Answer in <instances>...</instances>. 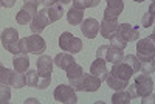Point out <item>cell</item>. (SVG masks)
<instances>
[{
	"label": "cell",
	"instance_id": "1",
	"mask_svg": "<svg viewBox=\"0 0 155 104\" xmlns=\"http://www.w3.org/2000/svg\"><path fill=\"white\" fill-rule=\"evenodd\" d=\"M137 58L140 62H146V61H153L155 55V34H150V37L146 39H140L137 42Z\"/></svg>",
	"mask_w": 155,
	"mask_h": 104
},
{
	"label": "cell",
	"instance_id": "2",
	"mask_svg": "<svg viewBox=\"0 0 155 104\" xmlns=\"http://www.w3.org/2000/svg\"><path fill=\"white\" fill-rule=\"evenodd\" d=\"M2 45L12 55H19V33L16 28H5L2 33Z\"/></svg>",
	"mask_w": 155,
	"mask_h": 104
},
{
	"label": "cell",
	"instance_id": "3",
	"mask_svg": "<svg viewBox=\"0 0 155 104\" xmlns=\"http://www.w3.org/2000/svg\"><path fill=\"white\" fill-rule=\"evenodd\" d=\"M59 47L62 50H65V51H70V53H79V51L82 50V41L79 37H76L73 36L71 33L65 31V33H62L61 37H59Z\"/></svg>",
	"mask_w": 155,
	"mask_h": 104
},
{
	"label": "cell",
	"instance_id": "4",
	"mask_svg": "<svg viewBox=\"0 0 155 104\" xmlns=\"http://www.w3.org/2000/svg\"><path fill=\"white\" fill-rule=\"evenodd\" d=\"M54 99L58 102H64V104H76L78 102L76 90L71 86L61 84L54 89Z\"/></svg>",
	"mask_w": 155,
	"mask_h": 104
},
{
	"label": "cell",
	"instance_id": "5",
	"mask_svg": "<svg viewBox=\"0 0 155 104\" xmlns=\"http://www.w3.org/2000/svg\"><path fill=\"white\" fill-rule=\"evenodd\" d=\"M134 86H135V90H137V96H141V98L149 96L153 92V79L149 75H144V73L137 76Z\"/></svg>",
	"mask_w": 155,
	"mask_h": 104
},
{
	"label": "cell",
	"instance_id": "6",
	"mask_svg": "<svg viewBox=\"0 0 155 104\" xmlns=\"http://www.w3.org/2000/svg\"><path fill=\"white\" fill-rule=\"evenodd\" d=\"M25 47H27V53H33V55H42L47 50L44 37H41L37 33H33L31 36L25 37Z\"/></svg>",
	"mask_w": 155,
	"mask_h": 104
},
{
	"label": "cell",
	"instance_id": "7",
	"mask_svg": "<svg viewBox=\"0 0 155 104\" xmlns=\"http://www.w3.org/2000/svg\"><path fill=\"white\" fill-rule=\"evenodd\" d=\"M107 8L104 9V19L107 20H116L118 16L124 11V2L123 0H106Z\"/></svg>",
	"mask_w": 155,
	"mask_h": 104
},
{
	"label": "cell",
	"instance_id": "8",
	"mask_svg": "<svg viewBox=\"0 0 155 104\" xmlns=\"http://www.w3.org/2000/svg\"><path fill=\"white\" fill-rule=\"evenodd\" d=\"M31 25H30V28H31V31L33 33H41V31H44L48 25H50V20H48V17H47V12H45V8L44 9H41V11H37L36 14L33 16V20L30 22Z\"/></svg>",
	"mask_w": 155,
	"mask_h": 104
},
{
	"label": "cell",
	"instance_id": "9",
	"mask_svg": "<svg viewBox=\"0 0 155 104\" xmlns=\"http://www.w3.org/2000/svg\"><path fill=\"white\" fill-rule=\"evenodd\" d=\"M116 33H118L126 42H135V41H138V37H140L138 27H134V25H129V23H120Z\"/></svg>",
	"mask_w": 155,
	"mask_h": 104
},
{
	"label": "cell",
	"instance_id": "10",
	"mask_svg": "<svg viewBox=\"0 0 155 104\" xmlns=\"http://www.w3.org/2000/svg\"><path fill=\"white\" fill-rule=\"evenodd\" d=\"M37 72L41 78H51V72H53V59L48 55H41L37 59Z\"/></svg>",
	"mask_w": 155,
	"mask_h": 104
},
{
	"label": "cell",
	"instance_id": "11",
	"mask_svg": "<svg viewBox=\"0 0 155 104\" xmlns=\"http://www.w3.org/2000/svg\"><path fill=\"white\" fill-rule=\"evenodd\" d=\"M81 31L87 39H93L99 33V22L96 19H85L81 22Z\"/></svg>",
	"mask_w": 155,
	"mask_h": 104
},
{
	"label": "cell",
	"instance_id": "12",
	"mask_svg": "<svg viewBox=\"0 0 155 104\" xmlns=\"http://www.w3.org/2000/svg\"><path fill=\"white\" fill-rule=\"evenodd\" d=\"M112 75H115L116 78H120V79H123V81H129L132 78V75L135 73L130 67L127 65L126 62H118V64H113V67H112V72H110Z\"/></svg>",
	"mask_w": 155,
	"mask_h": 104
},
{
	"label": "cell",
	"instance_id": "13",
	"mask_svg": "<svg viewBox=\"0 0 155 104\" xmlns=\"http://www.w3.org/2000/svg\"><path fill=\"white\" fill-rule=\"evenodd\" d=\"M90 73L98 76L101 81H104L106 79V76L109 73L107 70V65H106V61L102 59V58H96V61L92 62V67H90Z\"/></svg>",
	"mask_w": 155,
	"mask_h": 104
},
{
	"label": "cell",
	"instance_id": "14",
	"mask_svg": "<svg viewBox=\"0 0 155 104\" xmlns=\"http://www.w3.org/2000/svg\"><path fill=\"white\" fill-rule=\"evenodd\" d=\"M118 20H107V19H102L101 23H99V33L102 37L106 39H110V36L113 33H116V30H118Z\"/></svg>",
	"mask_w": 155,
	"mask_h": 104
},
{
	"label": "cell",
	"instance_id": "15",
	"mask_svg": "<svg viewBox=\"0 0 155 104\" xmlns=\"http://www.w3.org/2000/svg\"><path fill=\"white\" fill-rule=\"evenodd\" d=\"M101 79L95 75H84V92H96L101 87Z\"/></svg>",
	"mask_w": 155,
	"mask_h": 104
},
{
	"label": "cell",
	"instance_id": "16",
	"mask_svg": "<svg viewBox=\"0 0 155 104\" xmlns=\"http://www.w3.org/2000/svg\"><path fill=\"white\" fill-rule=\"evenodd\" d=\"M45 12H47V17L50 20V23H53L56 20H59L64 14V8H62V3H54V5H51L48 8H45Z\"/></svg>",
	"mask_w": 155,
	"mask_h": 104
},
{
	"label": "cell",
	"instance_id": "17",
	"mask_svg": "<svg viewBox=\"0 0 155 104\" xmlns=\"http://www.w3.org/2000/svg\"><path fill=\"white\" fill-rule=\"evenodd\" d=\"M12 65H14V70H16V72L23 73V72H27L28 67H30V59H28V56L25 55V53H19V55L14 56Z\"/></svg>",
	"mask_w": 155,
	"mask_h": 104
},
{
	"label": "cell",
	"instance_id": "18",
	"mask_svg": "<svg viewBox=\"0 0 155 104\" xmlns=\"http://www.w3.org/2000/svg\"><path fill=\"white\" fill-rule=\"evenodd\" d=\"M56 65L59 67V69H62V70H67L73 62H76L74 61V58L71 56V55H68V53H59L56 58H54V61H53Z\"/></svg>",
	"mask_w": 155,
	"mask_h": 104
},
{
	"label": "cell",
	"instance_id": "19",
	"mask_svg": "<svg viewBox=\"0 0 155 104\" xmlns=\"http://www.w3.org/2000/svg\"><path fill=\"white\" fill-rule=\"evenodd\" d=\"M106 81H107L109 87L113 89V90H124V89L129 86V81H123V79H120V78H116V76L112 75L110 72H109L107 76H106Z\"/></svg>",
	"mask_w": 155,
	"mask_h": 104
},
{
	"label": "cell",
	"instance_id": "20",
	"mask_svg": "<svg viewBox=\"0 0 155 104\" xmlns=\"http://www.w3.org/2000/svg\"><path fill=\"white\" fill-rule=\"evenodd\" d=\"M123 56H124V55H123V50L113 48V47L109 45V48H107V51H106L104 59H106L107 62H112V64H118V62L123 61Z\"/></svg>",
	"mask_w": 155,
	"mask_h": 104
},
{
	"label": "cell",
	"instance_id": "21",
	"mask_svg": "<svg viewBox=\"0 0 155 104\" xmlns=\"http://www.w3.org/2000/svg\"><path fill=\"white\" fill-rule=\"evenodd\" d=\"M84 9H78V8H71L68 12H67V20L70 25H79L82 20H84Z\"/></svg>",
	"mask_w": 155,
	"mask_h": 104
},
{
	"label": "cell",
	"instance_id": "22",
	"mask_svg": "<svg viewBox=\"0 0 155 104\" xmlns=\"http://www.w3.org/2000/svg\"><path fill=\"white\" fill-rule=\"evenodd\" d=\"M36 14V12H33V11H30V9H27V8H22L19 12H17V16H16V20H17V23H20V25H28L31 20H33V16Z\"/></svg>",
	"mask_w": 155,
	"mask_h": 104
},
{
	"label": "cell",
	"instance_id": "23",
	"mask_svg": "<svg viewBox=\"0 0 155 104\" xmlns=\"http://www.w3.org/2000/svg\"><path fill=\"white\" fill-rule=\"evenodd\" d=\"M132 99V96L129 95V92L124 89V90H116V93L112 96V102L113 104H129Z\"/></svg>",
	"mask_w": 155,
	"mask_h": 104
},
{
	"label": "cell",
	"instance_id": "24",
	"mask_svg": "<svg viewBox=\"0 0 155 104\" xmlns=\"http://www.w3.org/2000/svg\"><path fill=\"white\" fill-rule=\"evenodd\" d=\"M11 86L14 89H22L27 86V76L22 75L20 72H12V78H11Z\"/></svg>",
	"mask_w": 155,
	"mask_h": 104
},
{
	"label": "cell",
	"instance_id": "25",
	"mask_svg": "<svg viewBox=\"0 0 155 104\" xmlns=\"http://www.w3.org/2000/svg\"><path fill=\"white\" fill-rule=\"evenodd\" d=\"M71 2H73V8L85 9V8H95V6H98L101 0H71Z\"/></svg>",
	"mask_w": 155,
	"mask_h": 104
},
{
	"label": "cell",
	"instance_id": "26",
	"mask_svg": "<svg viewBox=\"0 0 155 104\" xmlns=\"http://www.w3.org/2000/svg\"><path fill=\"white\" fill-rule=\"evenodd\" d=\"M123 61L130 67L134 72H140V67H141V62L140 59L135 56V55H127V56H123Z\"/></svg>",
	"mask_w": 155,
	"mask_h": 104
},
{
	"label": "cell",
	"instance_id": "27",
	"mask_svg": "<svg viewBox=\"0 0 155 104\" xmlns=\"http://www.w3.org/2000/svg\"><path fill=\"white\" fill-rule=\"evenodd\" d=\"M126 45H127V42L124 41V39H123L118 33H113V34L110 36V47L118 48V50H124Z\"/></svg>",
	"mask_w": 155,
	"mask_h": 104
},
{
	"label": "cell",
	"instance_id": "28",
	"mask_svg": "<svg viewBox=\"0 0 155 104\" xmlns=\"http://www.w3.org/2000/svg\"><path fill=\"white\" fill-rule=\"evenodd\" d=\"M11 101V87L0 84V104H8Z\"/></svg>",
	"mask_w": 155,
	"mask_h": 104
},
{
	"label": "cell",
	"instance_id": "29",
	"mask_svg": "<svg viewBox=\"0 0 155 104\" xmlns=\"http://www.w3.org/2000/svg\"><path fill=\"white\" fill-rule=\"evenodd\" d=\"M11 78H12V70L0 65V84L11 86Z\"/></svg>",
	"mask_w": 155,
	"mask_h": 104
},
{
	"label": "cell",
	"instance_id": "30",
	"mask_svg": "<svg viewBox=\"0 0 155 104\" xmlns=\"http://www.w3.org/2000/svg\"><path fill=\"white\" fill-rule=\"evenodd\" d=\"M39 79H41V75H39L37 70H30V72L27 73V86H28V87H34V89H36Z\"/></svg>",
	"mask_w": 155,
	"mask_h": 104
},
{
	"label": "cell",
	"instance_id": "31",
	"mask_svg": "<svg viewBox=\"0 0 155 104\" xmlns=\"http://www.w3.org/2000/svg\"><path fill=\"white\" fill-rule=\"evenodd\" d=\"M153 9H155V5L152 3L150 8H149V11L143 16V19H141V25H143V27H146V28L152 27V23H153V16H155V14H153Z\"/></svg>",
	"mask_w": 155,
	"mask_h": 104
},
{
	"label": "cell",
	"instance_id": "32",
	"mask_svg": "<svg viewBox=\"0 0 155 104\" xmlns=\"http://www.w3.org/2000/svg\"><path fill=\"white\" fill-rule=\"evenodd\" d=\"M67 72V76H68V79H73V78H76V76H81L82 75V67L79 65V64H76V62H73L71 65L65 70Z\"/></svg>",
	"mask_w": 155,
	"mask_h": 104
},
{
	"label": "cell",
	"instance_id": "33",
	"mask_svg": "<svg viewBox=\"0 0 155 104\" xmlns=\"http://www.w3.org/2000/svg\"><path fill=\"white\" fill-rule=\"evenodd\" d=\"M70 86L76 90V92H84V73L81 76H76L73 79H68Z\"/></svg>",
	"mask_w": 155,
	"mask_h": 104
},
{
	"label": "cell",
	"instance_id": "34",
	"mask_svg": "<svg viewBox=\"0 0 155 104\" xmlns=\"http://www.w3.org/2000/svg\"><path fill=\"white\" fill-rule=\"evenodd\" d=\"M39 5H41V0H23V8H27L33 12H37Z\"/></svg>",
	"mask_w": 155,
	"mask_h": 104
},
{
	"label": "cell",
	"instance_id": "35",
	"mask_svg": "<svg viewBox=\"0 0 155 104\" xmlns=\"http://www.w3.org/2000/svg\"><path fill=\"white\" fill-rule=\"evenodd\" d=\"M140 70L143 72L144 75H152L153 73V61H146V62H141V67Z\"/></svg>",
	"mask_w": 155,
	"mask_h": 104
},
{
	"label": "cell",
	"instance_id": "36",
	"mask_svg": "<svg viewBox=\"0 0 155 104\" xmlns=\"http://www.w3.org/2000/svg\"><path fill=\"white\" fill-rule=\"evenodd\" d=\"M50 82H51V78H41V79H39V82H37V87H36V89H47V87L50 86Z\"/></svg>",
	"mask_w": 155,
	"mask_h": 104
},
{
	"label": "cell",
	"instance_id": "37",
	"mask_svg": "<svg viewBox=\"0 0 155 104\" xmlns=\"http://www.w3.org/2000/svg\"><path fill=\"white\" fill-rule=\"evenodd\" d=\"M107 48H109V45H101V47H99V48L96 50V58H102V59H104Z\"/></svg>",
	"mask_w": 155,
	"mask_h": 104
},
{
	"label": "cell",
	"instance_id": "38",
	"mask_svg": "<svg viewBox=\"0 0 155 104\" xmlns=\"http://www.w3.org/2000/svg\"><path fill=\"white\" fill-rule=\"evenodd\" d=\"M19 51L27 55V47H25V39H19Z\"/></svg>",
	"mask_w": 155,
	"mask_h": 104
},
{
	"label": "cell",
	"instance_id": "39",
	"mask_svg": "<svg viewBox=\"0 0 155 104\" xmlns=\"http://www.w3.org/2000/svg\"><path fill=\"white\" fill-rule=\"evenodd\" d=\"M16 5V0H2V6L5 8H12Z\"/></svg>",
	"mask_w": 155,
	"mask_h": 104
},
{
	"label": "cell",
	"instance_id": "40",
	"mask_svg": "<svg viewBox=\"0 0 155 104\" xmlns=\"http://www.w3.org/2000/svg\"><path fill=\"white\" fill-rule=\"evenodd\" d=\"M126 90L129 92V95H130L132 98H135V96H137V90H135V86H127V87H126Z\"/></svg>",
	"mask_w": 155,
	"mask_h": 104
},
{
	"label": "cell",
	"instance_id": "41",
	"mask_svg": "<svg viewBox=\"0 0 155 104\" xmlns=\"http://www.w3.org/2000/svg\"><path fill=\"white\" fill-rule=\"evenodd\" d=\"M59 0H41V3L45 6V8H48V6H51V5H54V3H58Z\"/></svg>",
	"mask_w": 155,
	"mask_h": 104
},
{
	"label": "cell",
	"instance_id": "42",
	"mask_svg": "<svg viewBox=\"0 0 155 104\" xmlns=\"http://www.w3.org/2000/svg\"><path fill=\"white\" fill-rule=\"evenodd\" d=\"M28 102H37V104H39V101H37V99H34V98H30V99H25V104H28Z\"/></svg>",
	"mask_w": 155,
	"mask_h": 104
},
{
	"label": "cell",
	"instance_id": "43",
	"mask_svg": "<svg viewBox=\"0 0 155 104\" xmlns=\"http://www.w3.org/2000/svg\"><path fill=\"white\" fill-rule=\"evenodd\" d=\"M59 3H62V5H67V3H71V0H59Z\"/></svg>",
	"mask_w": 155,
	"mask_h": 104
},
{
	"label": "cell",
	"instance_id": "44",
	"mask_svg": "<svg viewBox=\"0 0 155 104\" xmlns=\"http://www.w3.org/2000/svg\"><path fill=\"white\" fill-rule=\"evenodd\" d=\"M134 2H138V3H141V2H144V0H134Z\"/></svg>",
	"mask_w": 155,
	"mask_h": 104
},
{
	"label": "cell",
	"instance_id": "45",
	"mask_svg": "<svg viewBox=\"0 0 155 104\" xmlns=\"http://www.w3.org/2000/svg\"><path fill=\"white\" fill-rule=\"evenodd\" d=\"M0 6H2V0H0Z\"/></svg>",
	"mask_w": 155,
	"mask_h": 104
},
{
	"label": "cell",
	"instance_id": "46",
	"mask_svg": "<svg viewBox=\"0 0 155 104\" xmlns=\"http://www.w3.org/2000/svg\"><path fill=\"white\" fill-rule=\"evenodd\" d=\"M0 65H2V64H0Z\"/></svg>",
	"mask_w": 155,
	"mask_h": 104
}]
</instances>
